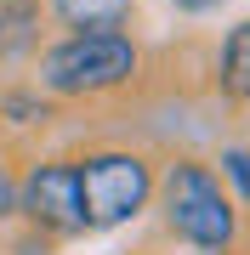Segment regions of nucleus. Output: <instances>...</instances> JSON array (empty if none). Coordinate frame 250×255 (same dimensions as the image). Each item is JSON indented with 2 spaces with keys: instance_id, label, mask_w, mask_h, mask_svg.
Wrapping results in <instances>:
<instances>
[{
  "instance_id": "39448f33",
  "label": "nucleus",
  "mask_w": 250,
  "mask_h": 255,
  "mask_svg": "<svg viewBox=\"0 0 250 255\" xmlns=\"http://www.w3.org/2000/svg\"><path fill=\"white\" fill-rule=\"evenodd\" d=\"M51 11L74 34H120L125 28V0H51Z\"/></svg>"
},
{
  "instance_id": "0eeeda50",
  "label": "nucleus",
  "mask_w": 250,
  "mask_h": 255,
  "mask_svg": "<svg viewBox=\"0 0 250 255\" xmlns=\"http://www.w3.org/2000/svg\"><path fill=\"white\" fill-rule=\"evenodd\" d=\"M216 164H222V176L239 187V199L250 204V147H222V159H216Z\"/></svg>"
},
{
  "instance_id": "20e7f679",
  "label": "nucleus",
  "mask_w": 250,
  "mask_h": 255,
  "mask_svg": "<svg viewBox=\"0 0 250 255\" xmlns=\"http://www.w3.org/2000/svg\"><path fill=\"white\" fill-rule=\"evenodd\" d=\"M17 210L28 216L34 233H85V210H80V159H40L28 164V176L17 182Z\"/></svg>"
},
{
  "instance_id": "6e6552de",
  "label": "nucleus",
  "mask_w": 250,
  "mask_h": 255,
  "mask_svg": "<svg viewBox=\"0 0 250 255\" xmlns=\"http://www.w3.org/2000/svg\"><path fill=\"white\" fill-rule=\"evenodd\" d=\"M6 216H17V176L0 164V221H6Z\"/></svg>"
},
{
  "instance_id": "f03ea898",
  "label": "nucleus",
  "mask_w": 250,
  "mask_h": 255,
  "mask_svg": "<svg viewBox=\"0 0 250 255\" xmlns=\"http://www.w3.org/2000/svg\"><path fill=\"white\" fill-rule=\"evenodd\" d=\"M142 51L131 34H63L40 57V85L51 97H102L137 80Z\"/></svg>"
},
{
  "instance_id": "7ed1b4c3",
  "label": "nucleus",
  "mask_w": 250,
  "mask_h": 255,
  "mask_svg": "<svg viewBox=\"0 0 250 255\" xmlns=\"http://www.w3.org/2000/svg\"><path fill=\"white\" fill-rule=\"evenodd\" d=\"M159 187L154 164L131 147H102V153L80 159V210H85V233H108L125 227L148 210Z\"/></svg>"
},
{
  "instance_id": "423d86ee",
  "label": "nucleus",
  "mask_w": 250,
  "mask_h": 255,
  "mask_svg": "<svg viewBox=\"0 0 250 255\" xmlns=\"http://www.w3.org/2000/svg\"><path fill=\"white\" fill-rule=\"evenodd\" d=\"M216 85L233 102H250V17L233 23V34L222 40V57H216Z\"/></svg>"
},
{
  "instance_id": "f257e3e1",
  "label": "nucleus",
  "mask_w": 250,
  "mask_h": 255,
  "mask_svg": "<svg viewBox=\"0 0 250 255\" xmlns=\"http://www.w3.org/2000/svg\"><path fill=\"white\" fill-rule=\"evenodd\" d=\"M159 216H165V233L188 250L222 255L239 238V210H233L222 176L199 159H171L165 176H159Z\"/></svg>"
},
{
  "instance_id": "1a4fd4ad",
  "label": "nucleus",
  "mask_w": 250,
  "mask_h": 255,
  "mask_svg": "<svg viewBox=\"0 0 250 255\" xmlns=\"http://www.w3.org/2000/svg\"><path fill=\"white\" fill-rule=\"evenodd\" d=\"M176 11H188V17H205V11H216L222 6V0H171Z\"/></svg>"
}]
</instances>
